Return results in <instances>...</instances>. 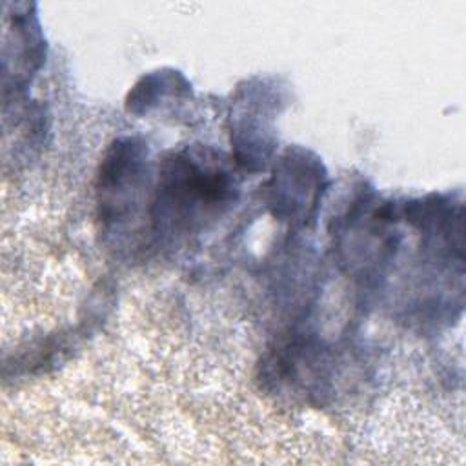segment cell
I'll return each instance as SVG.
<instances>
[{"label": "cell", "mask_w": 466, "mask_h": 466, "mask_svg": "<svg viewBox=\"0 0 466 466\" xmlns=\"http://www.w3.org/2000/svg\"><path fill=\"white\" fill-rule=\"evenodd\" d=\"M158 191L157 220L169 226H191L204 213L217 209L231 197L228 175L209 162L178 157L164 173Z\"/></svg>", "instance_id": "cell-1"}]
</instances>
